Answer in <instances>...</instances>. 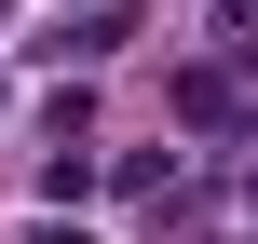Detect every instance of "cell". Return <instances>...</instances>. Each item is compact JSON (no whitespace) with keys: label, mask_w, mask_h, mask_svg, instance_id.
Here are the masks:
<instances>
[{"label":"cell","mask_w":258,"mask_h":244,"mask_svg":"<svg viewBox=\"0 0 258 244\" xmlns=\"http://www.w3.org/2000/svg\"><path fill=\"white\" fill-rule=\"evenodd\" d=\"M122 41H136V14H122V0H95V14H82V27H41V41H27V54H54V68H68V54H82V68H95V54H122Z\"/></svg>","instance_id":"cell-1"},{"label":"cell","mask_w":258,"mask_h":244,"mask_svg":"<svg viewBox=\"0 0 258 244\" xmlns=\"http://www.w3.org/2000/svg\"><path fill=\"white\" fill-rule=\"evenodd\" d=\"M41 190H54V204H82V190H95V149H82V136H54V149H41Z\"/></svg>","instance_id":"cell-2"},{"label":"cell","mask_w":258,"mask_h":244,"mask_svg":"<svg viewBox=\"0 0 258 244\" xmlns=\"http://www.w3.org/2000/svg\"><path fill=\"white\" fill-rule=\"evenodd\" d=\"M177 122H231V68H190L177 82Z\"/></svg>","instance_id":"cell-3"},{"label":"cell","mask_w":258,"mask_h":244,"mask_svg":"<svg viewBox=\"0 0 258 244\" xmlns=\"http://www.w3.org/2000/svg\"><path fill=\"white\" fill-rule=\"evenodd\" d=\"M27 244H95V231H68V217H27Z\"/></svg>","instance_id":"cell-4"}]
</instances>
